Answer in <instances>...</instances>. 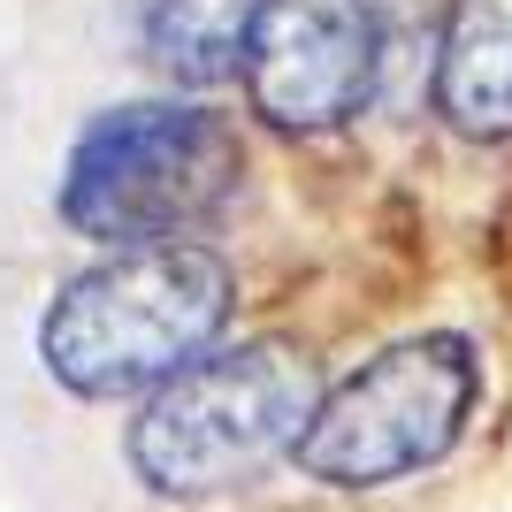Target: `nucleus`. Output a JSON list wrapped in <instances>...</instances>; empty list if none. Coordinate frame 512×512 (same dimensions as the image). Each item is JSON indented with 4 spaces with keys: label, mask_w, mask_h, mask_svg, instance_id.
<instances>
[{
    "label": "nucleus",
    "mask_w": 512,
    "mask_h": 512,
    "mask_svg": "<svg viewBox=\"0 0 512 512\" xmlns=\"http://www.w3.org/2000/svg\"><path fill=\"white\" fill-rule=\"evenodd\" d=\"M268 0H146V54L169 85H222L245 62V39Z\"/></svg>",
    "instance_id": "nucleus-7"
},
{
    "label": "nucleus",
    "mask_w": 512,
    "mask_h": 512,
    "mask_svg": "<svg viewBox=\"0 0 512 512\" xmlns=\"http://www.w3.org/2000/svg\"><path fill=\"white\" fill-rule=\"evenodd\" d=\"M245 146L192 100H130L92 115L62 169V222L100 245H176L222 214Z\"/></svg>",
    "instance_id": "nucleus-3"
},
{
    "label": "nucleus",
    "mask_w": 512,
    "mask_h": 512,
    "mask_svg": "<svg viewBox=\"0 0 512 512\" xmlns=\"http://www.w3.org/2000/svg\"><path fill=\"white\" fill-rule=\"evenodd\" d=\"M314 367L291 344H230L161 375L130 421V467L153 497H222L299 444L314 413Z\"/></svg>",
    "instance_id": "nucleus-2"
},
{
    "label": "nucleus",
    "mask_w": 512,
    "mask_h": 512,
    "mask_svg": "<svg viewBox=\"0 0 512 512\" xmlns=\"http://www.w3.org/2000/svg\"><path fill=\"white\" fill-rule=\"evenodd\" d=\"M436 107L459 138H512V0H451L444 8Z\"/></svg>",
    "instance_id": "nucleus-6"
},
{
    "label": "nucleus",
    "mask_w": 512,
    "mask_h": 512,
    "mask_svg": "<svg viewBox=\"0 0 512 512\" xmlns=\"http://www.w3.org/2000/svg\"><path fill=\"white\" fill-rule=\"evenodd\" d=\"M237 69L253 115L276 130H337L375 92L383 23L367 0H268Z\"/></svg>",
    "instance_id": "nucleus-5"
},
{
    "label": "nucleus",
    "mask_w": 512,
    "mask_h": 512,
    "mask_svg": "<svg viewBox=\"0 0 512 512\" xmlns=\"http://www.w3.org/2000/svg\"><path fill=\"white\" fill-rule=\"evenodd\" d=\"M474 398H482L474 344L459 329H428V337L375 352L360 375H344L329 398H314L291 459L306 482H329V490H390V482L436 467L467 436Z\"/></svg>",
    "instance_id": "nucleus-4"
},
{
    "label": "nucleus",
    "mask_w": 512,
    "mask_h": 512,
    "mask_svg": "<svg viewBox=\"0 0 512 512\" xmlns=\"http://www.w3.org/2000/svg\"><path fill=\"white\" fill-rule=\"evenodd\" d=\"M230 321V268L199 245H115L39 321L46 375L77 398H138L199 360Z\"/></svg>",
    "instance_id": "nucleus-1"
}]
</instances>
